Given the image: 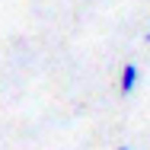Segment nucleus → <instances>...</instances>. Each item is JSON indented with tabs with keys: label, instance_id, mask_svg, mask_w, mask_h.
<instances>
[{
	"label": "nucleus",
	"instance_id": "f257e3e1",
	"mask_svg": "<svg viewBox=\"0 0 150 150\" xmlns=\"http://www.w3.org/2000/svg\"><path fill=\"white\" fill-rule=\"evenodd\" d=\"M137 83H141V70H137V64H125V67H121V77H118L121 96H131V93L137 90Z\"/></svg>",
	"mask_w": 150,
	"mask_h": 150
},
{
	"label": "nucleus",
	"instance_id": "f03ea898",
	"mask_svg": "<svg viewBox=\"0 0 150 150\" xmlns=\"http://www.w3.org/2000/svg\"><path fill=\"white\" fill-rule=\"evenodd\" d=\"M144 42H147V45H150V32H144Z\"/></svg>",
	"mask_w": 150,
	"mask_h": 150
},
{
	"label": "nucleus",
	"instance_id": "7ed1b4c3",
	"mask_svg": "<svg viewBox=\"0 0 150 150\" xmlns=\"http://www.w3.org/2000/svg\"><path fill=\"white\" fill-rule=\"evenodd\" d=\"M118 150H134V147H118Z\"/></svg>",
	"mask_w": 150,
	"mask_h": 150
}]
</instances>
